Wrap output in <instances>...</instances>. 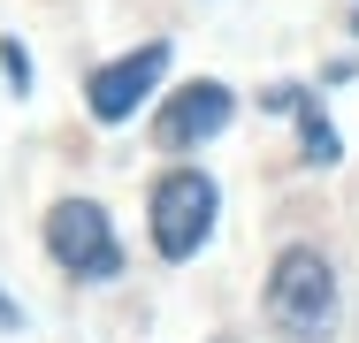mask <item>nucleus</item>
<instances>
[{
    "instance_id": "0eeeda50",
    "label": "nucleus",
    "mask_w": 359,
    "mask_h": 343,
    "mask_svg": "<svg viewBox=\"0 0 359 343\" xmlns=\"http://www.w3.org/2000/svg\"><path fill=\"white\" fill-rule=\"evenodd\" d=\"M0 69H8V76H15V92H23V84H31V62H23V46H0Z\"/></svg>"
},
{
    "instance_id": "7ed1b4c3",
    "label": "nucleus",
    "mask_w": 359,
    "mask_h": 343,
    "mask_svg": "<svg viewBox=\"0 0 359 343\" xmlns=\"http://www.w3.org/2000/svg\"><path fill=\"white\" fill-rule=\"evenodd\" d=\"M46 252H54L69 274H84V282L123 274V244H115L107 214H100L92 199H62L54 214H46Z\"/></svg>"
},
{
    "instance_id": "39448f33",
    "label": "nucleus",
    "mask_w": 359,
    "mask_h": 343,
    "mask_svg": "<svg viewBox=\"0 0 359 343\" xmlns=\"http://www.w3.org/2000/svg\"><path fill=\"white\" fill-rule=\"evenodd\" d=\"M229 84H184L168 107H161V122H153V137L168 145V153H184V145H199V137H215L222 122H229Z\"/></svg>"
},
{
    "instance_id": "423d86ee",
    "label": "nucleus",
    "mask_w": 359,
    "mask_h": 343,
    "mask_svg": "<svg viewBox=\"0 0 359 343\" xmlns=\"http://www.w3.org/2000/svg\"><path fill=\"white\" fill-rule=\"evenodd\" d=\"M298 122H306V160H313V168H329V160H337V130H329L306 99H298Z\"/></svg>"
},
{
    "instance_id": "f03ea898",
    "label": "nucleus",
    "mask_w": 359,
    "mask_h": 343,
    "mask_svg": "<svg viewBox=\"0 0 359 343\" xmlns=\"http://www.w3.org/2000/svg\"><path fill=\"white\" fill-rule=\"evenodd\" d=\"M215 183L199 176V168H168L161 183H153V252L161 260H191L199 244H207V229H215Z\"/></svg>"
},
{
    "instance_id": "20e7f679",
    "label": "nucleus",
    "mask_w": 359,
    "mask_h": 343,
    "mask_svg": "<svg viewBox=\"0 0 359 343\" xmlns=\"http://www.w3.org/2000/svg\"><path fill=\"white\" fill-rule=\"evenodd\" d=\"M161 69H168V46L153 38V46H138V54H123V62H107V69H92V115L100 122H130L138 115V99L161 84Z\"/></svg>"
},
{
    "instance_id": "6e6552de",
    "label": "nucleus",
    "mask_w": 359,
    "mask_h": 343,
    "mask_svg": "<svg viewBox=\"0 0 359 343\" xmlns=\"http://www.w3.org/2000/svg\"><path fill=\"white\" fill-rule=\"evenodd\" d=\"M0 328H23V313H15V305H8V298H0Z\"/></svg>"
},
{
    "instance_id": "f257e3e1",
    "label": "nucleus",
    "mask_w": 359,
    "mask_h": 343,
    "mask_svg": "<svg viewBox=\"0 0 359 343\" xmlns=\"http://www.w3.org/2000/svg\"><path fill=\"white\" fill-rule=\"evenodd\" d=\"M268 321L290 343H321L337 328V267L313 252V244H290L268 267Z\"/></svg>"
}]
</instances>
